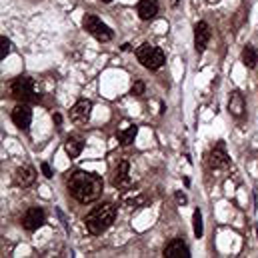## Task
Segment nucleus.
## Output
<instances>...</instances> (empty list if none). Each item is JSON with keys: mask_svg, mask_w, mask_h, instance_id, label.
I'll return each mask as SVG.
<instances>
[{"mask_svg": "<svg viewBox=\"0 0 258 258\" xmlns=\"http://www.w3.org/2000/svg\"><path fill=\"white\" fill-rule=\"evenodd\" d=\"M156 14H158V0H140L138 2L140 20H152Z\"/></svg>", "mask_w": 258, "mask_h": 258, "instance_id": "2eb2a0df", "label": "nucleus"}, {"mask_svg": "<svg viewBox=\"0 0 258 258\" xmlns=\"http://www.w3.org/2000/svg\"><path fill=\"white\" fill-rule=\"evenodd\" d=\"M54 122L60 124V122H62V116H60V114H54Z\"/></svg>", "mask_w": 258, "mask_h": 258, "instance_id": "b1692460", "label": "nucleus"}, {"mask_svg": "<svg viewBox=\"0 0 258 258\" xmlns=\"http://www.w3.org/2000/svg\"><path fill=\"white\" fill-rule=\"evenodd\" d=\"M244 110H246L244 96H242L238 90H232V92H230V98H228V112H230L234 118H242V116H244Z\"/></svg>", "mask_w": 258, "mask_h": 258, "instance_id": "ddd939ff", "label": "nucleus"}, {"mask_svg": "<svg viewBox=\"0 0 258 258\" xmlns=\"http://www.w3.org/2000/svg\"><path fill=\"white\" fill-rule=\"evenodd\" d=\"M144 90H146V84H144L142 80H136V82L132 84V88H130V94H132V96H142Z\"/></svg>", "mask_w": 258, "mask_h": 258, "instance_id": "412c9836", "label": "nucleus"}, {"mask_svg": "<svg viewBox=\"0 0 258 258\" xmlns=\"http://www.w3.org/2000/svg\"><path fill=\"white\" fill-rule=\"evenodd\" d=\"M114 218H116V206H114L112 202H104V204H100V206H94V208L86 214L84 224H86V230H88L90 234H96V236H98V234L106 232V230L112 226Z\"/></svg>", "mask_w": 258, "mask_h": 258, "instance_id": "f03ea898", "label": "nucleus"}, {"mask_svg": "<svg viewBox=\"0 0 258 258\" xmlns=\"http://www.w3.org/2000/svg\"><path fill=\"white\" fill-rule=\"evenodd\" d=\"M10 50H12V42H10L6 36H2V38H0V58L4 60V58L10 54Z\"/></svg>", "mask_w": 258, "mask_h": 258, "instance_id": "aec40b11", "label": "nucleus"}, {"mask_svg": "<svg viewBox=\"0 0 258 258\" xmlns=\"http://www.w3.org/2000/svg\"><path fill=\"white\" fill-rule=\"evenodd\" d=\"M176 200L184 204V202H186V196H184V194H182V192H176Z\"/></svg>", "mask_w": 258, "mask_h": 258, "instance_id": "5701e85b", "label": "nucleus"}, {"mask_svg": "<svg viewBox=\"0 0 258 258\" xmlns=\"http://www.w3.org/2000/svg\"><path fill=\"white\" fill-rule=\"evenodd\" d=\"M256 234H258V228H256Z\"/></svg>", "mask_w": 258, "mask_h": 258, "instance_id": "bb28decb", "label": "nucleus"}, {"mask_svg": "<svg viewBox=\"0 0 258 258\" xmlns=\"http://www.w3.org/2000/svg\"><path fill=\"white\" fill-rule=\"evenodd\" d=\"M208 2H212V4H214V2H218V0H208Z\"/></svg>", "mask_w": 258, "mask_h": 258, "instance_id": "a878e982", "label": "nucleus"}, {"mask_svg": "<svg viewBox=\"0 0 258 258\" xmlns=\"http://www.w3.org/2000/svg\"><path fill=\"white\" fill-rule=\"evenodd\" d=\"M210 26L204 22V20H200L196 26H194V48H196V52L198 54H202L204 50H206V46H208V40H210Z\"/></svg>", "mask_w": 258, "mask_h": 258, "instance_id": "6e6552de", "label": "nucleus"}, {"mask_svg": "<svg viewBox=\"0 0 258 258\" xmlns=\"http://www.w3.org/2000/svg\"><path fill=\"white\" fill-rule=\"evenodd\" d=\"M136 134H138V126H130V128L122 130V132L118 134V142H120L122 146H130V144L134 142Z\"/></svg>", "mask_w": 258, "mask_h": 258, "instance_id": "a211bd4d", "label": "nucleus"}, {"mask_svg": "<svg viewBox=\"0 0 258 258\" xmlns=\"http://www.w3.org/2000/svg\"><path fill=\"white\" fill-rule=\"evenodd\" d=\"M130 162L128 160H122L118 166H116V170H114V176H112V186L114 188H124V186H128L130 184Z\"/></svg>", "mask_w": 258, "mask_h": 258, "instance_id": "4468645a", "label": "nucleus"}, {"mask_svg": "<svg viewBox=\"0 0 258 258\" xmlns=\"http://www.w3.org/2000/svg\"><path fill=\"white\" fill-rule=\"evenodd\" d=\"M10 92L12 96L18 100V102H38L40 100V94L36 92V84L30 76H18L12 86H10Z\"/></svg>", "mask_w": 258, "mask_h": 258, "instance_id": "20e7f679", "label": "nucleus"}, {"mask_svg": "<svg viewBox=\"0 0 258 258\" xmlns=\"http://www.w3.org/2000/svg\"><path fill=\"white\" fill-rule=\"evenodd\" d=\"M12 122L20 130H26L32 122V110L26 102H18L12 110Z\"/></svg>", "mask_w": 258, "mask_h": 258, "instance_id": "0eeeda50", "label": "nucleus"}, {"mask_svg": "<svg viewBox=\"0 0 258 258\" xmlns=\"http://www.w3.org/2000/svg\"><path fill=\"white\" fill-rule=\"evenodd\" d=\"M192 224H194V236L200 238L202 232H204V228H202V212H200V210H194Z\"/></svg>", "mask_w": 258, "mask_h": 258, "instance_id": "6ab92c4d", "label": "nucleus"}, {"mask_svg": "<svg viewBox=\"0 0 258 258\" xmlns=\"http://www.w3.org/2000/svg\"><path fill=\"white\" fill-rule=\"evenodd\" d=\"M164 258H190V248L182 238H174L164 246Z\"/></svg>", "mask_w": 258, "mask_h": 258, "instance_id": "1a4fd4ad", "label": "nucleus"}, {"mask_svg": "<svg viewBox=\"0 0 258 258\" xmlns=\"http://www.w3.org/2000/svg\"><path fill=\"white\" fill-rule=\"evenodd\" d=\"M104 190V180L94 172L76 170L68 178V194L80 204L94 202Z\"/></svg>", "mask_w": 258, "mask_h": 258, "instance_id": "f257e3e1", "label": "nucleus"}, {"mask_svg": "<svg viewBox=\"0 0 258 258\" xmlns=\"http://www.w3.org/2000/svg\"><path fill=\"white\" fill-rule=\"evenodd\" d=\"M82 148H84V142H82V138L70 136V138H68V140L64 142V150H66V154H68L70 158H76V156H80Z\"/></svg>", "mask_w": 258, "mask_h": 258, "instance_id": "dca6fc26", "label": "nucleus"}, {"mask_svg": "<svg viewBox=\"0 0 258 258\" xmlns=\"http://www.w3.org/2000/svg\"><path fill=\"white\" fill-rule=\"evenodd\" d=\"M136 58H138L140 64L144 66V68H148V70H158L166 62L164 50L154 46V44H150V42H144L142 46L136 48Z\"/></svg>", "mask_w": 258, "mask_h": 258, "instance_id": "7ed1b4c3", "label": "nucleus"}, {"mask_svg": "<svg viewBox=\"0 0 258 258\" xmlns=\"http://www.w3.org/2000/svg\"><path fill=\"white\" fill-rule=\"evenodd\" d=\"M44 220H46L44 210L38 208V206H32V208H28V210L24 212V216H22V226H24V230L34 232V230H38V228L44 224Z\"/></svg>", "mask_w": 258, "mask_h": 258, "instance_id": "423d86ee", "label": "nucleus"}, {"mask_svg": "<svg viewBox=\"0 0 258 258\" xmlns=\"http://www.w3.org/2000/svg\"><path fill=\"white\" fill-rule=\"evenodd\" d=\"M34 180H36V170L32 166H20V168H16V172H14V184L16 186L28 188V186L34 184Z\"/></svg>", "mask_w": 258, "mask_h": 258, "instance_id": "f8f14e48", "label": "nucleus"}, {"mask_svg": "<svg viewBox=\"0 0 258 258\" xmlns=\"http://www.w3.org/2000/svg\"><path fill=\"white\" fill-rule=\"evenodd\" d=\"M40 168H42V174H44L46 178H52V168H50V164H48V162H42V164H40Z\"/></svg>", "mask_w": 258, "mask_h": 258, "instance_id": "4be33fe9", "label": "nucleus"}, {"mask_svg": "<svg viewBox=\"0 0 258 258\" xmlns=\"http://www.w3.org/2000/svg\"><path fill=\"white\" fill-rule=\"evenodd\" d=\"M242 62L246 68H256L258 64V48L252 44H246L242 50Z\"/></svg>", "mask_w": 258, "mask_h": 258, "instance_id": "f3484780", "label": "nucleus"}, {"mask_svg": "<svg viewBox=\"0 0 258 258\" xmlns=\"http://www.w3.org/2000/svg\"><path fill=\"white\" fill-rule=\"evenodd\" d=\"M82 26H84V30H86L90 36H94L98 42H110L112 36H114V32L110 30V26H106V24H104L98 16H94V14H86L84 20H82Z\"/></svg>", "mask_w": 258, "mask_h": 258, "instance_id": "39448f33", "label": "nucleus"}, {"mask_svg": "<svg viewBox=\"0 0 258 258\" xmlns=\"http://www.w3.org/2000/svg\"><path fill=\"white\" fill-rule=\"evenodd\" d=\"M208 164H210L212 168H224V166L230 164V158H228V154H226V148H224V142H222V140L210 150V154H208Z\"/></svg>", "mask_w": 258, "mask_h": 258, "instance_id": "9d476101", "label": "nucleus"}, {"mask_svg": "<svg viewBox=\"0 0 258 258\" xmlns=\"http://www.w3.org/2000/svg\"><path fill=\"white\" fill-rule=\"evenodd\" d=\"M90 114H92V102L90 100H78L72 110H70V116L74 122H88L90 120Z\"/></svg>", "mask_w": 258, "mask_h": 258, "instance_id": "9b49d317", "label": "nucleus"}, {"mask_svg": "<svg viewBox=\"0 0 258 258\" xmlns=\"http://www.w3.org/2000/svg\"><path fill=\"white\" fill-rule=\"evenodd\" d=\"M102 2H106V4H108V2H112V0H102Z\"/></svg>", "mask_w": 258, "mask_h": 258, "instance_id": "393cba45", "label": "nucleus"}]
</instances>
